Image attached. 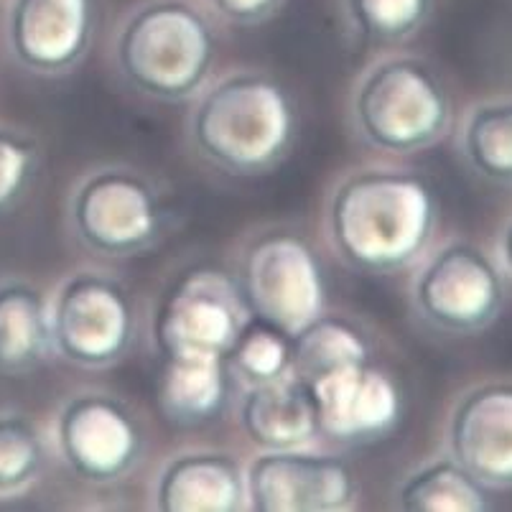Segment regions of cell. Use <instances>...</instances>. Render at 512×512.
I'll return each mask as SVG.
<instances>
[{
    "label": "cell",
    "mask_w": 512,
    "mask_h": 512,
    "mask_svg": "<svg viewBox=\"0 0 512 512\" xmlns=\"http://www.w3.org/2000/svg\"><path fill=\"white\" fill-rule=\"evenodd\" d=\"M327 240L347 268L395 276L428 253L439 227V199L423 176L372 166L337 184L327 204Z\"/></svg>",
    "instance_id": "obj_1"
},
{
    "label": "cell",
    "mask_w": 512,
    "mask_h": 512,
    "mask_svg": "<svg viewBox=\"0 0 512 512\" xmlns=\"http://www.w3.org/2000/svg\"><path fill=\"white\" fill-rule=\"evenodd\" d=\"M299 133L291 92L265 72H235L199 95L189 138L199 156L235 176L276 169Z\"/></svg>",
    "instance_id": "obj_2"
},
{
    "label": "cell",
    "mask_w": 512,
    "mask_h": 512,
    "mask_svg": "<svg viewBox=\"0 0 512 512\" xmlns=\"http://www.w3.org/2000/svg\"><path fill=\"white\" fill-rule=\"evenodd\" d=\"M115 59L133 90L153 100L181 102L207 85L217 41L194 6L184 0H153L125 21Z\"/></svg>",
    "instance_id": "obj_3"
},
{
    "label": "cell",
    "mask_w": 512,
    "mask_h": 512,
    "mask_svg": "<svg viewBox=\"0 0 512 512\" xmlns=\"http://www.w3.org/2000/svg\"><path fill=\"white\" fill-rule=\"evenodd\" d=\"M357 136L377 151L408 156L431 148L451 125V100L431 64L385 57L370 64L352 92Z\"/></svg>",
    "instance_id": "obj_4"
},
{
    "label": "cell",
    "mask_w": 512,
    "mask_h": 512,
    "mask_svg": "<svg viewBox=\"0 0 512 512\" xmlns=\"http://www.w3.org/2000/svg\"><path fill=\"white\" fill-rule=\"evenodd\" d=\"M421 260L411 286L413 309L421 321L454 337H472L495 324L510 283L487 250L451 240Z\"/></svg>",
    "instance_id": "obj_5"
},
{
    "label": "cell",
    "mask_w": 512,
    "mask_h": 512,
    "mask_svg": "<svg viewBox=\"0 0 512 512\" xmlns=\"http://www.w3.org/2000/svg\"><path fill=\"white\" fill-rule=\"evenodd\" d=\"M240 293L250 314L296 337L327 309V283L314 248L291 230L260 235L245 253Z\"/></svg>",
    "instance_id": "obj_6"
},
{
    "label": "cell",
    "mask_w": 512,
    "mask_h": 512,
    "mask_svg": "<svg viewBox=\"0 0 512 512\" xmlns=\"http://www.w3.org/2000/svg\"><path fill=\"white\" fill-rule=\"evenodd\" d=\"M69 225L87 250L130 258L148 250L164 230V207L151 181L128 166H102L74 186Z\"/></svg>",
    "instance_id": "obj_7"
},
{
    "label": "cell",
    "mask_w": 512,
    "mask_h": 512,
    "mask_svg": "<svg viewBox=\"0 0 512 512\" xmlns=\"http://www.w3.org/2000/svg\"><path fill=\"white\" fill-rule=\"evenodd\" d=\"M51 349L64 362L102 370L128 355L136 339V306L123 283L102 273L69 276L49 301Z\"/></svg>",
    "instance_id": "obj_8"
},
{
    "label": "cell",
    "mask_w": 512,
    "mask_h": 512,
    "mask_svg": "<svg viewBox=\"0 0 512 512\" xmlns=\"http://www.w3.org/2000/svg\"><path fill=\"white\" fill-rule=\"evenodd\" d=\"M360 497V482L342 456L304 449L263 451L245 467V510L344 512Z\"/></svg>",
    "instance_id": "obj_9"
},
{
    "label": "cell",
    "mask_w": 512,
    "mask_h": 512,
    "mask_svg": "<svg viewBox=\"0 0 512 512\" xmlns=\"http://www.w3.org/2000/svg\"><path fill=\"white\" fill-rule=\"evenodd\" d=\"M54 444L69 472L90 484H115L141 462L136 416L107 393L69 398L57 413Z\"/></svg>",
    "instance_id": "obj_10"
},
{
    "label": "cell",
    "mask_w": 512,
    "mask_h": 512,
    "mask_svg": "<svg viewBox=\"0 0 512 512\" xmlns=\"http://www.w3.org/2000/svg\"><path fill=\"white\" fill-rule=\"evenodd\" d=\"M240 286L222 271L199 268L181 278L158 319V344L171 355L222 357L248 324Z\"/></svg>",
    "instance_id": "obj_11"
},
{
    "label": "cell",
    "mask_w": 512,
    "mask_h": 512,
    "mask_svg": "<svg viewBox=\"0 0 512 512\" xmlns=\"http://www.w3.org/2000/svg\"><path fill=\"white\" fill-rule=\"evenodd\" d=\"M319 434L357 446L388 439L403 416L398 383L370 360L319 377L309 385Z\"/></svg>",
    "instance_id": "obj_12"
},
{
    "label": "cell",
    "mask_w": 512,
    "mask_h": 512,
    "mask_svg": "<svg viewBox=\"0 0 512 512\" xmlns=\"http://www.w3.org/2000/svg\"><path fill=\"white\" fill-rule=\"evenodd\" d=\"M449 451L490 492L512 484V385L482 383L456 400L449 416Z\"/></svg>",
    "instance_id": "obj_13"
},
{
    "label": "cell",
    "mask_w": 512,
    "mask_h": 512,
    "mask_svg": "<svg viewBox=\"0 0 512 512\" xmlns=\"http://www.w3.org/2000/svg\"><path fill=\"white\" fill-rule=\"evenodd\" d=\"M95 36V0H13L8 41L18 64L36 74L77 67Z\"/></svg>",
    "instance_id": "obj_14"
},
{
    "label": "cell",
    "mask_w": 512,
    "mask_h": 512,
    "mask_svg": "<svg viewBox=\"0 0 512 512\" xmlns=\"http://www.w3.org/2000/svg\"><path fill=\"white\" fill-rule=\"evenodd\" d=\"M161 512L245 510V467L227 451H184L164 464L153 487Z\"/></svg>",
    "instance_id": "obj_15"
},
{
    "label": "cell",
    "mask_w": 512,
    "mask_h": 512,
    "mask_svg": "<svg viewBox=\"0 0 512 512\" xmlns=\"http://www.w3.org/2000/svg\"><path fill=\"white\" fill-rule=\"evenodd\" d=\"M240 423L263 451L304 449L321 436L309 385L293 372L273 383L245 388Z\"/></svg>",
    "instance_id": "obj_16"
},
{
    "label": "cell",
    "mask_w": 512,
    "mask_h": 512,
    "mask_svg": "<svg viewBox=\"0 0 512 512\" xmlns=\"http://www.w3.org/2000/svg\"><path fill=\"white\" fill-rule=\"evenodd\" d=\"M222 357L171 355L158 380V406L176 426H202L217 418L227 400Z\"/></svg>",
    "instance_id": "obj_17"
},
{
    "label": "cell",
    "mask_w": 512,
    "mask_h": 512,
    "mask_svg": "<svg viewBox=\"0 0 512 512\" xmlns=\"http://www.w3.org/2000/svg\"><path fill=\"white\" fill-rule=\"evenodd\" d=\"M51 352L49 301L23 281L0 283V370L29 372Z\"/></svg>",
    "instance_id": "obj_18"
},
{
    "label": "cell",
    "mask_w": 512,
    "mask_h": 512,
    "mask_svg": "<svg viewBox=\"0 0 512 512\" xmlns=\"http://www.w3.org/2000/svg\"><path fill=\"white\" fill-rule=\"evenodd\" d=\"M395 505L406 512H487L490 490L451 456L413 469L395 492Z\"/></svg>",
    "instance_id": "obj_19"
},
{
    "label": "cell",
    "mask_w": 512,
    "mask_h": 512,
    "mask_svg": "<svg viewBox=\"0 0 512 512\" xmlns=\"http://www.w3.org/2000/svg\"><path fill=\"white\" fill-rule=\"evenodd\" d=\"M291 372L306 385L334 370L370 360L365 334L339 316L321 314L291 339Z\"/></svg>",
    "instance_id": "obj_20"
},
{
    "label": "cell",
    "mask_w": 512,
    "mask_h": 512,
    "mask_svg": "<svg viewBox=\"0 0 512 512\" xmlns=\"http://www.w3.org/2000/svg\"><path fill=\"white\" fill-rule=\"evenodd\" d=\"M462 156L472 171L492 184L512 181V102L497 97L474 105L462 125Z\"/></svg>",
    "instance_id": "obj_21"
},
{
    "label": "cell",
    "mask_w": 512,
    "mask_h": 512,
    "mask_svg": "<svg viewBox=\"0 0 512 512\" xmlns=\"http://www.w3.org/2000/svg\"><path fill=\"white\" fill-rule=\"evenodd\" d=\"M291 337L260 319H248L225 355L227 375L242 388L273 383L291 372Z\"/></svg>",
    "instance_id": "obj_22"
},
{
    "label": "cell",
    "mask_w": 512,
    "mask_h": 512,
    "mask_svg": "<svg viewBox=\"0 0 512 512\" xmlns=\"http://www.w3.org/2000/svg\"><path fill=\"white\" fill-rule=\"evenodd\" d=\"M344 6L352 31L372 44L408 39L431 13V0H344Z\"/></svg>",
    "instance_id": "obj_23"
},
{
    "label": "cell",
    "mask_w": 512,
    "mask_h": 512,
    "mask_svg": "<svg viewBox=\"0 0 512 512\" xmlns=\"http://www.w3.org/2000/svg\"><path fill=\"white\" fill-rule=\"evenodd\" d=\"M44 441L29 418L0 413V495L29 490L44 467Z\"/></svg>",
    "instance_id": "obj_24"
},
{
    "label": "cell",
    "mask_w": 512,
    "mask_h": 512,
    "mask_svg": "<svg viewBox=\"0 0 512 512\" xmlns=\"http://www.w3.org/2000/svg\"><path fill=\"white\" fill-rule=\"evenodd\" d=\"M36 166L39 158L31 141L13 130L0 128V212L16 207L23 194L29 192Z\"/></svg>",
    "instance_id": "obj_25"
},
{
    "label": "cell",
    "mask_w": 512,
    "mask_h": 512,
    "mask_svg": "<svg viewBox=\"0 0 512 512\" xmlns=\"http://www.w3.org/2000/svg\"><path fill=\"white\" fill-rule=\"evenodd\" d=\"M209 3H212L214 11L220 13V16H225L227 21L253 26V23L271 18L283 0H209Z\"/></svg>",
    "instance_id": "obj_26"
},
{
    "label": "cell",
    "mask_w": 512,
    "mask_h": 512,
    "mask_svg": "<svg viewBox=\"0 0 512 512\" xmlns=\"http://www.w3.org/2000/svg\"><path fill=\"white\" fill-rule=\"evenodd\" d=\"M490 258L495 260L497 271L502 273L507 283L512 278V222L507 220L505 227L497 232V240H495V248H492Z\"/></svg>",
    "instance_id": "obj_27"
}]
</instances>
